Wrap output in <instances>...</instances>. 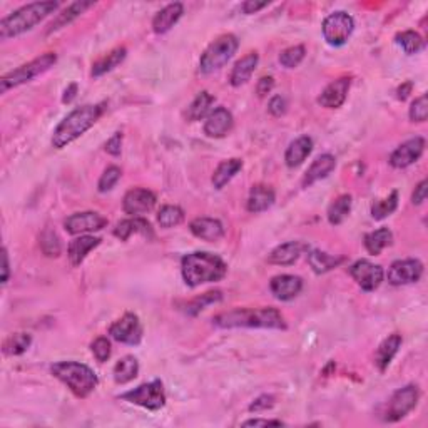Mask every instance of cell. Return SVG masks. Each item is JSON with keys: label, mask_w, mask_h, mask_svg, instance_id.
<instances>
[{"label": "cell", "mask_w": 428, "mask_h": 428, "mask_svg": "<svg viewBox=\"0 0 428 428\" xmlns=\"http://www.w3.org/2000/svg\"><path fill=\"white\" fill-rule=\"evenodd\" d=\"M306 56V49L303 46H293L284 49L283 52L279 54V62L281 65L287 67V69H294L301 64V61L305 59Z\"/></svg>", "instance_id": "44"}, {"label": "cell", "mask_w": 428, "mask_h": 428, "mask_svg": "<svg viewBox=\"0 0 428 428\" xmlns=\"http://www.w3.org/2000/svg\"><path fill=\"white\" fill-rule=\"evenodd\" d=\"M120 176H122V171L118 166H109L106 169L104 172H102L101 180H99V193H107V191H111L113 187L118 184V181L120 180Z\"/></svg>", "instance_id": "45"}, {"label": "cell", "mask_w": 428, "mask_h": 428, "mask_svg": "<svg viewBox=\"0 0 428 428\" xmlns=\"http://www.w3.org/2000/svg\"><path fill=\"white\" fill-rule=\"evenodd\" d=\"M275 405V396L271 395H263L260 398H256L249 405V410L251 412H261V410H268Z\"/></svg>", "instance_id": "50"}, {"label": "cell", "mask_w": 428, "mask_h": 428, "mask_svg": "<svg viewBox=\"0 0 428 428\" xmlns=\"http://www.w3.org/2000/svg\"><path fill=\"white\" fill-rule=\"evenodd\" d=\"M75 94H77V84H70V86L65 89L64 97H62V102H64V104L73 102L75 99Z\"/></svg>", "instance_id": "56"}, {"label": "cell", "mask_w": 428, "mask_h": 428, "mask_svg": "<svg viewBox=\"0 0 428 428\" xmlns=\"http://www.w3.org/2000/svg\"><path fill=\"white\" fill-rule=\"evenodd\" d=\"M8 273H11V266H8V253L7 249H4V276H2L4 284L8 281Z\"/></svg>", "instance_id": "57"}, {"label": "cell", "mask_w": 428, "mask_h": 428, "mask_svg": "<svg viewBox=\"0 0 428 428\" xmlns=\"http://www.w3.org/2000/svg\"><path fill=\"white\" fill-rule=\"evenodd\" d=\"M428 118V104H427V94L413 101L412 107H410V119L413 122H425Z\"/></svg>", "instance_id": "46"}, {"label": "cell", "mask_w": 428, "mask_h": 428, "mask_svg": "<svg viewBox=\"0 0 428 428\" xmlns=\"http://www.w3.org/2000/svg\"><path fill=\"white\" fill-rule=\"evenodd\" d=\"M92 6H94V2H74V4H70V6H67L64 11H62L59 15L52 20V24L49 25L47 34H52V32H56V30L62 29V27L69 25L70 22L77 19V17H80V13H84L87 8H91Z\"/></svg>", "instance_id": "30"}, {"label": "cell", "mask_w": 428, "mask_h": 428, "mask_svg": "<svg viewBox=\"0 0 428 428\" xmlns=\"http://www.w3.org/2000/svg\"><path fill=\"white\" fill-rule=\"evenodd\" d=\"M32 343V336L29 333H13L4 341V353L8 356H17L27 351Z\"/></svg>", "instance_id": "39"}, {"label": "cell", "mask_w": 428, "mask_h": 428, "mask_svg": "<svg viewBox=\"0 0 428 428\" xmlns=\"http://www.w3.org/2000/svg\"><path fill=\"white\" fill-rule=\"evenodd\" d=\"M418 396H420V391H418V386L415 385H407L396 390L390 398L385 417H383L385 422H398L403 417H407L417 407Z\"/></svg>", "instance_id": "10"}, {"label": "cell", "mask_w": 428, "mask_h": 428, "mask_svg": "<svg viewBox=\"0 0 428 428\" xmlns=\"http://www.w3.org/2000/svg\"><path fill=\"white\" fill-rule=\"evenodd\" d=\"M59 8V2H34L29 6L20 7L19 11L12 12L11 15H7L6 19L0 22V37L4 40L17 37L29 30H32L40 20L46 19L47 15H51L52 12H56Z\"/></svg>", "instance_id": "4"}, {"label": "cell", "mask_w": 428, "mask_h": 428, "mask_svg": "<svg viewBox=\"0 0 428 428\" xmlns=\"http://www.w3.org/2000/svg\"><path fill=\"white\" fill-rule=\"evenodd\" d=\"M107 226V220L102 214L94 211L75 213L64 221V227L70 234H84L92 233V231H101Z\"/></svg>", "instance_id": "13"}, {"label": "cell", "mask_w": 428, "mask_h": 428, "mask_svg": "<svg viewBox=\"0 0 428 428\" xmlns=\"http://www.w3.org/2000/svg\"><path fill=\"white\" fill-rule=\"evenodd\" d=\"M40 249L49 258H56L61 254V239L52 227H46L40 234Z\"/></svg>", "instance_id": "41"}, {"label": "cell", "mask_w": 428, "mask_h": 428, "mask_svg": "<svg viewBox=\"0 0 428 428\" xmlns=\"http://www.w3.org/2000/svg\"><path fill=\"white\" fill-rule=\"evenodd\" d=\"M101 244V238H94V236H82L70 241L69 248H67V256H69L70 265L79 266L86 260L87 254Z\"/></svg>", "instance_id": "26"}, {"label": "cell", "mask_w": 428, "mask_h": 428, "mask_svg": "<svg viewBox=\"0 0 428 428\" xmlns=\"http://www.w3.org/2000/svg\"><path fill=\"white\" fill-rule=\"evenodd\" d=\"M276 194L273 191V187L266 186V184H256L251 187L249 191V198H248V211L249 213H263L266 209H270L275 204Z\"/></svg>", "instance_id": "24"}, {"label": "cell", "mask_w": 428, "mask_h": 428, "mask_svg": "<svg viewBox=\"0 0 428 428\" xmlns=\"http://www.w3.org/2000/svg\"><path fill=\"white\" fill-rule=\"evenodd\" d=\"M258 62H260V57H258L256 52L248 54V56H244L243 59L238 61L233 67V73H231V86L233 87H239L243 86V84H246L249 79H251V75L254 70H256Z\"/></svg>", "instance_id": "28"}, {"label": "cell", "mask_w": 428, "mask_h": 428, "mask_svg": "<svg viewBox=\"0 0 428 428\" xmlns=\"http://www.w3.org/2000/svg\"><path fill=\"white\" fill-rule=\"evenodd\" d=\"M336 168V159L332 154H321L313 160L303 177V187H310L320 180H325Z\"/></svg>", "instance_id": "22"}, {"label": "cell", "mask_w": 428, "mask_h": 428, "mask_svg": "<svg viewBox=\"0 0 428 428\" xmlns=\"http://www.w3.org/2000/svg\"><path fill=\"white\" fill-rule=\"evenodd\" d=\"M91 350H92V355L96 356L97 361H101V363H104V361L109 360L111 356V341L107 340L106 336H101L97 338V340L92 341L91 345Z\"/></svg>", "instance_id": "47"}, {"label": "cell", "mask_w": 428, "mask_h": 428, "mask_svg": "<svg viewBox=\"0 0 428 428\" xmlns=\"http://www.w3.org/2000/svg\"><path fill=\"white\" fill-rule=\"evenodd\" d=\"M350 86H351L350 77H341L333 80V82L328 84L327 89L321 92L318 102L323 107H327V109H336V107L343 106V102L346 101Z\"/></svg>", "instance_id": "19"}, {"label": "cell", "mask_w": 428, "mask_h": 428, "mask_svg": "<svg viewBox=\"0 0 428 428\" xmlns=\"http://www.w3.org/2000/svg\"><path fill=\"white\" fill-rule=\"evenodd\" d=\"M350 275L365 291H373L382 284L383 268L368 260H360L350 268Z\"/></svg>", "instance_id": "12"}, {"label": "cell", "mask_w": 428, "mask_h": 428, "mask_svg": "<svg viewBox=\"0 0 428 428\" xmlns=\"http://www.w3.org/2000/svg\"><path fill=\"white\" fill-rule=\"evenodd\" d=\"M401 346V336L400 334H390L386 340L382 341V345L378 346L377 353H374V365L380 372H385L388 365L391 363V360L395 358V355L398 353Z\"/></svg>", "instance_id": "29"}, {"label": "cell", "mask_w": 428, "mask_h": 428, "mask_svg": "<svg viewBox=\"0 0 428 428\" xmlns=\"http://www.w3.org/2000/svg\"><path fill=\"white\" fill-rule=\"evenodd\" d=\"M126 54H127L126 47H118V49H114V51H111L107 56L102 57V59L97 61L96 64L92 65L94 77H101V75L114 70L115 67L120 64V62L126 59Z\"/></svg>", "instance_id": "35"}, {"label": "cell", "mask_w": 428, "mask_h": 428, "mask_svg": "<svg viewBox=\"0 0 428 428\" xmlns=\"http://www.w3.org/2000/svg\"><path fill=\"white\" fill-rule=\"evenodd\" d=\"M341 261V258L332 256V254L320 251V249H310V251H308V263H310L311 270H313L316 275L328 273L333 268L340 265Z\"/></svg>", "instance_id": "33"}, {"label": "cell", "mask_w": 428, "mask_h": 428, "mask_svg": "<svg viewBox=\"0 0 428 428\" xmlns=\"http://www.w3.org/2000/svg\"><path fill=\"white\" fill-rule=\"evenodd\" d=\"M412 89H413L412 82L401 84V86L398 87V91H396V97H398L400 101H405L410 96V92H412Z\"/></svg>", "instance_id": "55"}, {"label": "cell", "mask_w": 428, "mask_h": 428, "mask_svg": "<svg viewBox=\"0 0 428 428\" xmlns=\"http://www.w3.org/2000/svg\"><path fill=\"white\" fill-rule=\"evenodd\" d=\"M271 293L281 301H289L296 298L303 289V279L294 275H278L270 283Z\"/></svg>", "instance_id": "17"}, {"label": "cell", "mask_w": 428, "mask_h": 428, "mask_svg": "<svg viewBox=\"0 0 428 428\" xmlns=\"http://www.w3.org/2000/svg\"><path fill=\"white\" fill-rule=\"evenodd\" d=\"M109 334L115 341L124 343V345H139L142 340V325L139 316L126 313L122 318L111 325Z\"/></svg>", "instance_id": "11"}, {"label": "cell", "mask_w": 428, "mask_h": 428, "mask_svg": "<svg viewBox=\"0 0 428 428\" xmlns=\"http://www.w3.org/2000/svg\"><path fill=\"white\" fill-rule=\"evenodd\" d=\"M321 30H323V37L329 46H345L355 30V20L350 13L343 11L333 12L323 20Z\"/></svg>", "instance_id": "9"}, {"label": "cell", "mask_w": 428, "mask_h": 428, "mask_svg": "<svg viewBox=\"0 0 428 428\" xmlns=\"http://www.w3.org/2000/svg\"><path fill=\"white\" fill-rule=\"evenodd\" d=\"M239 42L233 34H225L218 37L214 42L204 51L199 59V70L203 74H213L225 67L231 57L238 51Z\"/></svg>", "instance_id": "6"}, {"label": "cell", "mask_w": 428, "mask_h": 428, "mask_svg": "<svg viewBox=\"0 0 428 428\" xmlns=\"http://www.w3.org/2000/svg\"><path fill=\"white\" fill-rule=\"evenodd\" d=\"M398 208V193L394 191L388 198L378 199L372 204V216L373 220H385L386 216H390L391 213H395V209Z\"/></svg>", "instance_id": "40"}, {"label": "cell", "mask_w": 428, "mask_h": 428, "mask_svg": "<svg viewBox=\"0 0 428 428\" xmlns=\"http://www.w3.org/2000/svg\"><path fill=\"white\" fill-rule=\"evenodd\" d=\"M423 151H425V139L423 137H413L403 144L396 147L394 154L390 156V164L395 169H405L412 166L422 158Z\"/></svg>", "instance_id": "16"}, {"label": "cell", "mask_w": 428, "mask_h": 428, "mask_svg": "<svg viewBox=\"0 0 428 428\" xmlns=\"http://www.w3.org/2000/svg\"><path fill=\"white\" fill-rule=\"evenodd\" d=\"M137 373H139V361H137L136 356L127 355L115 363L113 372L114 382L119 383V385H124V383L132 382L137 377Z\"/></svg>", "instance_id": "32"}, {"label": "cell", "mask_w": 428, "mask_h": 428, "mask_svg": "<svg viewBox=\"0 0 428 428\" xmlns=\"http://www.w3.org/2000/svg\"><path fill=\"white\" fill-rule=\"evenodd\" d=\"M104 149L106 153H109L111 156H119L120 149H122V132H115L114 136L106 142Z\"/></svg>", "instance_id": "48"}, {"label": "cell", "mask_w": 428, "mask_h": 428, "mask_svg": "<svg viewBox=\"0 0 428 428\" xmlns=\"http://www.w3.org/2000/svg\"><path fill=\"white\" fill-rule=\"evenodd\" d=\"M351 211V196L350 194H343L340 198H336L329 204L328 208V221L332 225H341L343 221L346 220L348 214Z\"/></svg>", "instance_id": "37"}, {"label": "cell", "mask_w": 428, "mask_h": 428, "mask_svg": "<svg viewBox=\"0 0 428 428\" xmlns=\"http://www.w3.org/2000/svg\"><path fill=\"white\" fill-rule=\"evenodd\" d=\"M120 398L129 401V403L139 405L146 410H151V412H158L166 405V394H164V385L160 380L139 385L134 390L120 395Z\"/></svg>", "instance_id": "8"}, {"label": "cell", "mask_w": 428, "mask_h": 428, "mask_svg": "<svg viewBox=\"0 0 428 428\" xmlns=\"http://www.w3.org/2000/svg\"><path fill=\"white\" fill-rule=\"evenodd\" d=\"M268 6H270V2H254V0H246V2L241 6V11H243V13H246V15H249V13L260 12L261 8H265Z\"/></svg>", "instance_id": "53"}, {"label": "cell", "mask_w": 428, "mask_h": 428, "mask_svg": "<svg viewBox=\"0 0 428 428\" xmlns=\"http://www.w3.org/2000/svg\"><path fill=\"white\" fill-rule=\"evenodd\" d=\"M184 221V211L180 206H164L158 213V222L160 227H174L180 226Z\"/></svg>", "instance_id": "42"}, {"label": "cell", "mask_w": 428, "mask_h": 428, "mask_svg": "<svg viewBox=\"0 0 428 428\" xmlns=\"http://www.w3.org/2000/svg\"><path fill=\"white\" fill-rule=\"evenodd\" d=\"M233 127V114L226 107H216L213 113H209L206 122H204V132L206 136L220 139L225 137Z\"/></svg>", "instance_id": "18"}, {"label": "cell", "mask_w": 428, "mask_h": 428, "mask_svg": "<svg viewBox=\"0 0 428 428\" xmlns=\"http://www.w3.org/2000/svg\"><path fill=\"white\" fill-rule=\"evenodd\" d=\"M308 249V246L301 241H289V243L279 244L278 248H275L273 251L268 256V263L271 265H279V266H289L293 263L298 261L300 254Z\"/></svg>", "instance_id": "21"}, {"label": "cell", "mask_w": 428, "mask_h": 428, "mask_svg": "<svg viewBox=\"0 0 428 428\" xmlns=\"http://www.w3.org/2000/svg\"><path fill=\"white\" fill-rule=\"evenodd\" d=\"M423 275V265L418 260H400L395 261L388 270V281L394 287L417 283Z\"/></svg>", "instance_id": "14"}, {"label": "cell", "mask_w": 428, "mask_h": 428, "mask_svg": "<svg viewBox=\"0 0 428 428\" xmlns=\"http://www.w3.org/2000/svg\"><path fill=\"white\" fill-rule=\"evenodd\" d=\"M189 229L196 238L208 241V243L220 241L225 236V227L220 221L213 220V218H196V220L191 221Z\"/></svg>", "instance_id": "20"}, {"label": "cell", "mask_w": 428, "mask_h": 428, "mask_svg": "<svg viewBox=\"0 0 428 428\" xmlns=\"http://www.w3.org/2000/svg\"><path fill=\"white\" fill-rule=\"evenodd\" d=\"M51 372L79 398H86L91 395L99 383L97 374L87 365L77 363V361H59L52 365Z\"/></svg>", "instance_id": "5"}, {"label": "cell", "mask_w": 428, "mask_h": 428, "mask_svg": "<svg viewBox=\"0 0 428 428\" xmlns=\"http://www.w3.org/2000/svg\"><path fill=\"white\" fill-rule=\"evenodd\" d=\"M182 13H184V7L180 2L169 4L164 8L156 13L153 20V30L156 34H166L172 29L174 24L181 19Z\"/></svg>", "instance_id": "23"}, {"label": "cell", "mask_w": 428, "mask_h": 428, "mask_svg": "<svg viewBox=\"0 0 428 428\" xmlns=\"http://www.w3.org/2000/svg\"><path fill=\"white\" fill-rule=\"evenodd\" d=\"M244 427H260V425H275V427H281L284 425L283 422L279 420H265V418H254V420H248L243 423Z\"/></svg>", "instance_id": "54"}, {"label": "cell", "mask_w": 428, "mask_h": 428, "mask_svg": "<svg viewBox=\"0 0 428 428\" xmlns=\"http://www.w3.org/2000/svg\"><path fill=\"white\" fill-rule=\"evenodd\" d=\"M311 151H313V139L308 136L298 137L288 146L287 154H284V163H287L288 168L301 166L308 156L311 154Z\"/></svg>", "instance_id": "27"}, {"label": "cell", "mask_w": 428, "mask_h": 428, "mask_svg": "<svg viewBox=\"0 0 428 428\" xmlns=\"http://www.w3.org/2000/svg\"><path fill=\"white\" fill-rule=\"evenodd\" d=\"M154 206L156 194L153 191L144 189V187H134V189L127 191L122 201L124 213L131 214V216H139V214L153 211Z\"/></svg>", "instance_id": "15"}, {"label": "cell", "mask_w": 428, "mask_h": 428, "mask_svg": "<svg viewBox=\"0 0 428 428\" xmlns=\"http://www.w3.org/2000/svg\"><path fill=\"white\" fill-rule=\"evenodd\" d=\"M132 234H142L146 238H153V227H151L149 221L144 218L134 216L131 220L120 221L118 226L114 227V236L120 241H127Z\"/></svg>", "instance_id": "25"}, {"label": "cell", "mask_w": 428, "mask_h": 428, "mask_svg": "<svg viewBox=\"0 0 428 428\" xmlns=\"http://www.w3.org/2000/svg\"><path fill=\"white\" fill-rule=\"evenodd\" d=\"M221 298H222L221 291H208V293L201 294V296L194 298L193 301L187 303V305H186V313L187 315L199 313V311L204 310V308H206L208 305H213V303L221 301Z\"/></svg>", "instance_id": "43"}, {"label": "cell", "mask_w": 428, "mask_h": 428, "mask_svg": "<svg viewBox=\"0 0 428 428\" xmlns=\"http://www.w3.org/2000/svg\"><path fill=\"white\" fill-rule=\"evenodd\" d=\"M273 87H275V79L271 77V75H268V77H261L256 84V94L260 97H266L268 94L273 91Z\"/></svg>", "instance_id": "51"}, {"label": "cell", "mask_w": 428, "mask_h": 428, "mask_svg": "<svg viewBox=\"0 0 428 428\" xmlns=\"http://www.w3.org/2000/svg\"><path fill=\"white\" fill-rule=\"evenodd\" d=\"M102 113H104L102 104H87L73 111L54 131L52 146L56 149H62V147L74 142L99 120Z\"/></svg>", "instance_id": "3"}, {"label": "cell", "mask_w": 428, "mask_h": 428, "mask_svg": "<svg viewBox=\"0 0 428 428\" xmlns=\"http://www.w3.org/2000/svg\"><path fill=\"white\" fill-rule=\"evenodd\" d=\"M213 325L220 328H271L284 329L287 323L275 308H246L221 313L213 318Z\"/></svg>", "instance_id": "1"}, {"label": "cell", "mask_w": 428, "mask_h": 428, "mask_svg": "<svg viewBox=\"0 0 428 428\" xmlns=\"http://www.w3.org/2000/svg\"><path fill=\"white\" fill-rule=\"evenodd\" d=\"M241 169H243V160L241 159H227L222 160L220 166L216 168V171H214L211 181L213 186L216 187V189H222L227 182H229L233 177L238 174Z\"/></svg>", "instance_id": "31"}, {"label": "cell", "mask_w": 428, "mask_h": 428, "mask_svg": "<svg viewBox=\"0 0 428 428\" xmlns=\"http://www.w3.org/2000/svg\"><path fill=\"white\" fill-rule=\"evenodd\" d=\"M214 104V97L211 94L203 91L199 92L198 96L194 97V101L191 102L189 107L186 111V119L191 120V122H196V120H201L203 118L209 115V109Z\"/></svg>", "instance_id": "34"}, {"label": "cell", "mask_w": 428, "mask_h": 428, "mask_svg": "<svg viewBox=\"0 0 428 428\" xmlns=\"http://www.w3.org/2000/svg\"><path fill=\"white\" fill-rule=\"evenodd\" d=\"M428 182L427 181H422L420 184H418L417 187H415V191H413V196H412V203L413 204H422L423 201L427 199V193H428Z\"/></svg>", "instance_id": "52"}, {"label": "cell", "mask_w": 428, "mask_h": 428, "mask_svg": "<svg viewBox=\"0 0 428 428\" xmlns=\"http://www.w3.org/2000/svg\"><path fill=\"white\" fill-rule=\"evenodd\" d=\"M395 42L398 44V46L403 49L405 54H408V56H413V54L420 52L423 47H425V40L418 32H415V30H405V32L396 34Z\"/></svg>", "instance_id": "38"}, {"label": "cell", "mask_w": 428, "mask_h": 428, "mask_svg": "<svg viewBox=\"0 0 428 428\" xmlns=\"http://www.w3.org/2000/svg\"><path fill=\"white\" fill-rule=\"evenodd\" d=\"M287 101H284V97L281 96H275L273 99L270 101V106H268V109H270V113L275 115V118H279V115H283L287 113Z\"/></svg>", "instance_id": "49"}, {"label": "cell", "mask_w": 428, "mask_h": 428, "mask_svg": "<svg viewBox=\"0 0 428 428\" xmlns=\"http://www.w3.org/2000/svg\"><path fill=\"white\" fill-rule=\"evenodd\" d=\"M391 241H394V234L388 227H380V229L372 231L365 236V248L370 254H380L386 246H390Z\"/></svg>", "instance_id": "36"}, {"label": "cell", "mask_w": 428, "mask_h": 428, "mask_svg": "<svg viewBox=\"0 0 428 428\" xmlns=\"http://www.w3.org/2000/svg\"><path fill=\"white\" fill-rule=\"evenodd\" d=\"M227 266L220 256L211 253L196 251L187 254L181 261V273L187 287L196 288L204 283H214L226 276Z\"/></svg>", "instance_id": "2"}, {"label": "cell", "mask_w": 428, "mask_h": 428, "mask_svg": "<svg viewBox=\"0 0 428 428\" xmlns=\"http://www.w3.org/2000/svg\"><path fill=\"white\" fill-rule=\"evenodd\" d=\"M57 62V56L54 52H47L44 56L37 57V59L30 61L29 64H24L17 69L11 70V73L4 75L0 79V92L6 94L8 89L19 87L22 84L30 82V80L37 77V75L47 73L51 67Z\"/></svg>", "instance_id": "7"}]
</instances>
